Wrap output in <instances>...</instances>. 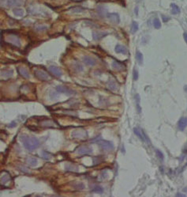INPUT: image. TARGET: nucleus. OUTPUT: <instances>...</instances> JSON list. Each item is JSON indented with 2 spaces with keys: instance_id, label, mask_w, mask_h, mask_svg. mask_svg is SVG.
I'll return each instance as SVG.
<instances>
[{
  "instance_id": "obj_40",
  "label": "nucleus",
  "mask_w": 187,
  "mask_h": 197,
  "mask_svg": "<svg viewBox=\"0 0 187 197\" xmlns=\"http://www.w3.org/2000/svg\"><path fill=\"white\" fill-rule=\"evenodd\" d=\"M176 197H187V196L184 194L181 193V192H178V193L176 194Z\"/></svg>"
},
{
  "instance_id": "obj_6",
  "label": "nucleus",
  "mask_w": 187,
  "mask_h": 197,
  "mask_svg": "<svg viewBox=\"0 0 187 197\" xmlns=\"http://www.w3.org/2000/svg\"><path fill=\"white\" fill-rule=\"evenodd\" d=\"M72 136L76 139H84L88 137V134L85 130H75L72 132Z\"/></svg>"
},
{
  "instance_id": "obj_19",
  "label": "nucleus",
  "mask_w": 187,
  "mask_h": 197,
  "mask_svg": "<svg viewBox=\"0 0 187 197\" xmlns=\"http://www.w3.org/2000/svg\"><path fill=\"white\" fill-rule=\"evenodd\" d=\"M18 72H19V74L23 77V78H25V79H29V77H30V75H29V71H27L25 69V68H24V67H19L18 68Z\"/></svg>"
},
{
  "instance_id": "obj_11",
  "label": "nucleus",
  "mask_w": 187,
  "mask_h": 197,
  "mask_svg": "<svg viewBox=\"0 0 187 197\" xmlns=\"http://www.w3.org/2000/svg\"><path fill=\"white\" fill-rule=\"evenodd\" d=\"M107 18L109 19L111 21H112V22H114L115 24L119 23V21H120L119 15L118 14H116V13H111V14H107Z\"/></svg>"
},
{
  "instance_id": "obj_27",
  "label": "nucleus",
  "mask_w": 187,
  "mask_h": 197,
  "mask_svg": "<svg viewBox=\"0 0 187 197\" xmlns=\"http://www.w3.org/2000/svg\"><path fill=\"white\" fill-rule=\"evenodd\" d=\"M171 13L173 14H178L180 13V8L176 4H174L172 3L171 4Z\"/></svg>"
},
{
  "instance_id": "obj_39",
  "label": "nucleus",
  "mask_w": 187,
  "mask_h": 197,
  "mask_svg": "<svg viewBox=\"0 0 187 197\" xmlns=\"http://www.w3.org/2000/svg\"><path fill=\"white\" fill-rule=\"evenodd\" d=\"M19 169L20 170L22 171L23 173H29V170L26 168V166H24V165H19Z\"/></svg>"
},
{
  "instance_id": "obj_20",
  "label": "nucleus",
  "mask_w": 187,
  "mask_h": 197,
  "mask_svg": "<svg viewBox=\"0 0 187 197\" xmlns=\"http://www.w3.org/2000/svg\"><path fill=\"white\" fill-rule=\"evenodd\" d=\"M0 75H1L2 77H4V78H10V77H12V75H14V71L13 70H3L1 71Z\"/></svg>"
},
{
  "instance_id": "obj_41",
  "label": "nucleus",
  "mask_w": 187,
  "mask_h": 197,
  "mask_svg": "<svg viewBox=\"0 0 187 197\" xmlns=\"http://www.w3.org/2000/svg\"><path fill=\"white\" fill-rule=\"evenodd\" d=\"M162 18H163V21H164V22H167V21L169 20L168 17H166V16H164V15H162Z\"/></svg>"
},
{
  "instance_id": "obj_13",
  "label": "nucleus",
  "mask_w": 187,
  "mask_h": 197,
  "mask_svg": "<svg viewBox=\"0 0 187 197\" xmlns=\"http://www.w3.org/2000/svg\"><path fill=\"white\" fill-rule=\"evenodd\" d=\"M23 3V0H6V6L8 7H14L21 6Z\"/></svg>"
},
{
  "instance_id": "obj_3",
  "label": "nucleus",
  "mask_w": 187,
  "mask_h": 197,
  "mask_svg": "<svg viewBox=\"0 0 187 197\" xmlns=\"http://www.w3.org/2000/svg\"><path fill=\"white\" fill-rule=\"evenodd\" d=\"M96 143L103 150H105L107 151H111L114 149V145L111 142V141H107V140H98L96 141Z\"/></svg>"
},
{
  "instance_id": "obj_34",
  "label": "nucleus",
  "mask_w": 187,
  "mask_h": 197,
  "mask_svg": "<svg viewBox=\"0 0 187 197\" xmlns=\"http://www.w3.org/2000/svg\"><path fill=\"white\" fill-rule=\"evenodd\" d=\"M131 29H132L133 33H135L138 30V24L136 21H133V23L131 25Z\"/></svg>"
},
{
  "instance_id": "obj_5",
  "label": "nucleus",
  "mask_w": 187,
  "mask_h": 197,
  "mask_svg": "<svg viewBox=\"0 0 187 197\" xmlns=\"http://www.w3.org/2000/svg\"><path fill=\"white\" fill-rule=\"evenodd\" d=\"M76 153L80 156L90 155V154L93 153V149L89 147H88V146H81V147H78L77 149Z\"/></svg>"
},
{
  "instance_id": "obj_12",
  "label": "nucleus",
  "mask_w": 187,
  "mask_h": 197,
  "mask_svg": "<svg viewBox=\"0 0 187 197\" xmlns=\"http://www.w3.org/2000/svg\"><path fill=\"white\" fill-rule=\"evenodd\" d=\"M107 35H108V33L104 32H98V31H93V37L95 40H99L102 39V38L105 37Z\"/></svg>"
},
{
  "instance_id": "obj_30",
  "label": "nucleus",
  "mask_w": 187,
  "mask_h": 197,
  "mask_svg": "<svg viewBox=\"0 0 187 197\" xmlns=\"http://www.w3.org/2000/svg\"><path fill=\"white\" fill-rule=\"evenodd\" d=\"M136 59H137L138 63L140 64V65H141L143 63V55L141 54V52H139V51H137L136 52Z\"/></svg>"
},
{
  "instance_id": "obj_36",
  "label": "nucleus",
  "mask_w": 187,
  "mask_h": 197,
  "mask_svg": "<svg viewBox=\"0 0 187 197\" xmlns=\"http://www.w3.org/2000/svg\"><path fill=\"white\" fill-rule=\"evenodd\" d=\"M42 158H43V159H45V160H50L51 158V155H50L49 153L43 151L42 152Z\"/></svg>"
},
{
  "instance_id": "obj_24",
  "label": "nucleus",
  "mask_w": 187,
  "mask_h": 197,
  "mask_svg": "<svg viewBox=\"0 0 187 197\" xmlns=\"http://www.w3.org/2000/svg\"><path fill=\"white\" fill-rule=\"evenodd\" d=\"M72 187L77 190H82L85 188V185L81 182H74L72 184Z\"/></svg>"
},
{
  "instance_id": "obj_22",
  "label": "nucleus",
  "mask_w": 187,
  "mask_h": 197,
  "mask_svg": "<svg viewBox=\"0 0 187 197\" xmlns=\"http://www.w3.org/2000/svg\"><path fill=\"white\" fill-rule=\"evenodd\" d=\"M26 161H27V163L30 165L32 166H36L38 163V161L36 158H32V157H29V158H26Z\"/></svg>"
},
{
  "instance_id": "obj_18",
  "label": "nucleus",
  "mask_w": 187,
  "mask_h": 197,
  "mask_svg": "<svg viewBox=\"0 0 187 197\" xmlns=\"http://www.w3.org/2000/svg\"><path fill=\"white\" fill-rule=\"evenodd\" d=\"M40 125L43 127H54V126H55L54 122L50 120V119H46V120L41 121Z\"/></svg>"
},
{
  "instance_id": "obj_43",
  "label": "nucleus",
  "mask_w": 187,
  "mask_h": 197,
  "mask_svg": "<svg viewBox=\"0 0 187 197\" xmlns=\"http://www.w3.org/2000/svg\"><path fill=\"white\" fill-rule=\"evenodd\" d=\"M183 37H184V40H185V41L187 43V33H185L183 34Z\"/></svg>"
},
{
  "instance_id": "obj_26",
  "label": "nucleus",
  "mask_w": 187,
  "mask_h": 197,
  "mask_svg": "<svg viewBox=\"0 0 187 197\" xmlns=\"http://www.w3.org/2000/svg\"><path fill=\"white\" fill-rule=\"evenodd\" d=\"M10 180H11V177H10V174H9V173H6V174L2 175V176L1 177V178H0V181H1L2 184H6V183L10 181Z\"/></svg>"
},
{
  "instance_id": "obj_32",
  "label": "nucleus",
  "mask_w": 187,
  "mask_h": 197,
  "mask_svg": "<svg viewBox=\"0 0 187 197\" xmlns=\"http://www.w3.org/2000/svg\"><path fill=\"white\" fill-rule=\"evenodd\" d=\"M84 10H85L84 8L80 7V6H75L70 9V11L72 13H81V12H83Z\"/></svg>"
},
{
  "instance_id": "obj_37",
  "label": "nucleus",
  "mask_w": 187,
  "mask_h": 197,
  "mask_svg": "<svg viewBox=\"0 0 187 197\" xmlns=\"http://www.w3.org/2000/svg\"><path fill=\"white\" fill-rule=\"evenodd\" d=\"M156 156L159 158V159L163 161V153L160 151H159V150H156Z\"/></svg>"
},
{
  "instance_id": "obj_15",
  "label": "nucleus",
  "mask_w": 187,
  "mask_h": 197,
  "mask_svg": "<svg viewBox=\"0 0 187 197\" xmlns=\"http://www.w3.org/2000/svg\"><path fill=\"white\" fill-rule=\"evenodd\" d=\"M179 130L183 131L185 128L187 127V117H182L179 119V123H178Z\"/></svg>"
},
{
  "instance_id": "obj_33",
  "label": "nucleus",
  "mask_w": 187,
  "mask_h": 197,
  "mask_svg": "<svg viewBox=\"0 0 187 197\" xmlns=\"http://www.w3.org/2000/svg\"><path fill=\"white\" fill-rule=\"evenodd\" d=\"M153 25L156 29H159L161 27V22H160V21L159 20V18H156L154 20H153Z\"/></svg>"
},
{
  "instance_id": "obj_17",
  "label": "nucleus",
  "mask_w": 187,
  "mask_h": 197,
  "mask_svg": "<svg viewBox=\"0 0 187 197\" xmlns=\"http://www.w3.org/2000/svg\"><path fill=\"white\" fill-rule=\"evenodd\" d=\"M107 87L112 91H115L119 88L118 84H117V82H115V80H110L109 82H107Z\"/></svg>"
},
{
  "instance_id": "obj_9",
  "label": "nucleus",
  "mask_w": 187,
  "mask_h": 197,
  "mask_svg": "<svg viewBox=\"0 0 187 197\" xmlns=\"http://www.w3.org/2000/svg\"><path fill=\"white\" fill-rule=\"evenodd\" d=\"M83 62L85 63V65H87V66H95V64H96V63H97L96 59L93 58V57L88 56V55L84 56Z\"/></svg>"
},
{
  "instance_id": "obj_46",
  "label": "nucleus",
  "mask_w": 187,
  "mask_h": 197,
  "mask_svg": "<svg viewBox=\"0 0 187 197\" xmlns=\"http://www.w3.org/2000/svg\"><path fill=\"white\" fill-rule=\"evenodd\" d=\"M37 197H40V196H37Z\"/></svg>"
},
{
  "instance_id": "obj_7",
  "label": "nucleus",
  "mask_w": 187,
  "mask_h": 197,
  "mask_svg": "<svg viewBox=\"0 0 187 197\" xmlns=\"http://www.w3.org/2000/svg\"><path fill=\"white\" fill-rule=\"evenodd\" d=\"M56 91L59 93H65L66 95H72V94L75 93V91H73V89L66 86H64V85H58V86H56Z\"/></svg>"
},
{
  "instance_id": "obj_1",
  "label": "nucleus",
  "mask_w": 187,
  "mask_h": 197,
  "mask_svg": "<svg viewBox=\"0 0 187 197\" xmlns=\"http://www.w3.org/2000/svg\"><path fill=\"white\" fill-rule=\"evenodd\" d=\"M20 139L25 149H27L29 151H34L40 146V141L36 137H30L26 135H21L20 136Z\"/></svg>"
},
{
  "instance_id": "obj_42",
  "label": "nucleus",
  "mask_w": 187,
  "mask_h": 197,
  "mask_svg": "<svg viewBox=\"0 0 187 197\" xmlns=\"http://www.w3.org/2000/svg\"><path fill=\"white\" fill-rule=\"evenodd\" d=\"M16 125H17V123H16V122H15V121H13V122H12V123H10V124H9L8 126H9V127H15Z\"/></svg>"
},
{
  "instance_id": "obj_44",
  "label": "nucleus",
  "mask_w": 187,
  "mask_h": 197,
  "mask_svg": "<svg viewBox=\"0 0 187 197\" xmlns=\"http://www.w3.org/2000/svg\"><path fill=\"white\" fill-rule=\"evenodd\" d=\"M184 89H185L186 92H187V85H186V86L184 87Z\"/></svg>"
},
{
  "instance_id": "obj_31",
  "label": "nucleus",
  "mask_w": 187,
  "mask_h": 197,
  "mask_svg": "<svg viewBox=\"0 0 187 197\" xmlns=\"http://www.w3.org/2000/svg\"><path fill=\"white\" fill-rule=\"evenodd\" d=\"M135 100H136V103H137V112L140 113L141 112V108L140 106V96H139V94H136V95H135Z\"/></svg>"
},
{
  "instance_id": "obj_29",
  "label": "nucleus",
  "mask_w": 187,
  "mask_h": 197,
  "mask_svg": "<svg viewBox=\"0 0 187 197\" xmlns=\"http://www.w3.org/2000/svg\"><path fill=\"white\" fill-rule=\"evenodd\" d=\"M92 192H95V193H99V194H102L103 192V188L99 186V185H95L93 189H92Z\"/></svg>"
},
{
  "instance_id": "obj_14",
  "label": "nucleus",
  "mask_w": 187,
  "mask_h": 197,
  "mask_svg": "<svg viewBox=\"0 0 187 197\" xmlns=\"http://www.w3.org/2000/svg\"><path fill=\"white\" fill-rule=\"evenodd\" d=\"M49 71L51 73L52 75L56 76V77H61L62 76V71L59 69L58 67H55V66H51L49 67L48 68Z\"/></svg>"
},
{
  "instance_id": "obj_35",
  "label": "nucleus",
  "mask_w": 187,
  "mask_h": 197,
  "mask_svg": "<svg viewBox=\"0 0 187 197\" xmlns=\"http://www.w3.org/2000/svg\"><path fill=\"white\" fill-rule=\"evenodd\" d=\"M47 27L46 26V25H37L35 26V29H36V31H43V30H45V29H47Z\"/></svg>"
},
{
  "instance_id": "obj_10",
  "label": "nucleus",
  "mask_w": 187,
  "mask_h": 197,
  "mask_svg": "<svg viewBox=\"0 0 187 197\" xmlns=\"http://www.w3.org/2000/svg\"><path fill=\"white\" fill-rule=\"evenodd\" d=\"M112 67L113 69H115V71H123L125 70V65L123 64L122 63L117 61V60H114L112 63Z\"/></svg>"
},
{
  "instance_id": "obj_8",
  "label": "nucleus",
  "mask_w": 187,
  "mask_h": 197,
  "mask_svg": "<svg viewBox=\"0 0 187 197\" xmlns=\"http://www.w3.org/2000/svg\"><path fill=\"white\" fill-rule=\"evenodd\" d=\"M35 75H36V77L38 79L42 80V81H47L50 79L49 75H47L46 72L40 71V70H37L35 71Z\"/></svg>"
},
{
  "instance_id": "obj_28",
  "label": "nucleus",
  "mask_w": 187,
  "mask_h": 197,
  "mask_svg": "<svg viewBox=\"0 0 187 197\" xmlns=\"http://www.w3.org/2000/svg\"><path fill=\"white\" fill-rule=\"evenodd\" d=\"M14 12V14L17 17H22L24 15V10L21 8H16V9H14L13 10Z\"/></svg>"
},
{
  "instance_id": "obj_16",
  "label": "nucleus",
  "mask_w": 187,
  "mask_h": 197,
  "mask_svg": "<svg viewBox=\"0 0 187 197\" xmlns=\"http://www.w3.org/2000/svg\"><path fill=\"white\" fill-rule=\"evenodd\" d=\"M115 52L117 53H121V54H125L126 55L128 53V50L125 47L120 45V44H117L115 46Z\"/></svg>"
},
{
  "instance_id": "obj_23",
  "label": "nucleus",
  "mask_w": 187,
  "mask_h": 197,
  "mask_svg": "<svg viewBox=\"0 0 187 197\" xmlns=\"http://www.w3.org/2000/svg\"><path fill=\"white\" fill-rule=\"evenodd\" d=\"M65 168L67 171H70V172H77L78 171V167L73 164H66Z\"/></svg>"
},
{
  "instance_id": "obj_45",
  "label": "nucleus",
  "mask_w": 187,
  "mask_h": 197,
  "mask_svg": "<svg viewBox=\"0 0 187 197\" xmlns=\"http://www.w3.org/2000/svg\"><path fill=\"white\" fill-rule=\"evenodd\" d=\"M137 8H136V14L137 15Z\"/></svg>"
},
{
  "instance_id": "obj_38",
  "label": "nucleus",
  "mask_w": 187,
  "mask_h": 197,
  "mask_svg": "<svg viewBox=\"0 0 187 197\" xmlns=\"http://www.w3.org/2000/svg\"><path fill=\"white\" fill-rule=\"evenodd\" d=\"M133 78L134 81H137L138 79V72L137 70H133Z\"/></svg>"
},
{
  "instance_id": "obj_25",
  "label": "nucleus",
  "mask_w": 187,
  "mask_h": 197,
  "mask_svg": "<svg viewBox=\"0 0 187 197\" xmlns=\"http://www.w3.org/2000/svg\"><path fill=\"white\" fill-rule=\"evenodd\" d=\"M73 69H74L77 72H81L84 69L82 64L80 63H78V62H74V63H73Z\"/></svg>"
},
{
  "instance_id": "obj_4",
  "label": "nucleus",
  "mask_w": 187,
  "mask_h": 197,
  "mask_svg": "<svg viewBox=\"0 0 187 197\" xmlns=\"http://www.w3.org/2000/svg\"><path fill=\"white\" fill-rule=\"evenodd\" d=\"M133 131H134V133H135V135L138 137L139 139H140L141 141H143V142H147L148 143H150V140L149 139V137L147 136V135L145 133V131H142L141 129H139V127H134V129H133Z\"/></svg>"
},
{
  "instance_id": "obj_2",
  "label": "nucleus",
  "mask_w": 187,
  "mask_h": 197,
  "mask_svg": "<svg viewBox=\"0 0 187 197\" xmlns=\"http://www.w3.org/2000/svg\"><path fill=\"white\" fill-rule=\"evenodd\" d=\"M4 40L6 43H9L12 45H14L15 47L19 48L21 47V40L19 37L17 35V34L14 33H7L5 37H3Z\"/></svg>"
},
{
  "instance_id": "obj_21",
  "label": "nucleus",
  "mask_w": 187,
  "mask_h": 197,
  "mask_svg": "<svg viewBox=\"0 0 187 197\" xmlns=\"http://www.w3.org/2000/svg\"><path fill=\"white\" fill-rule=\"evenodd\" d=\"M97 13L100 17H104L105 15L107 14V10L105 9V7H103V6H97Z\"/></svg>"
}]
</instances>
